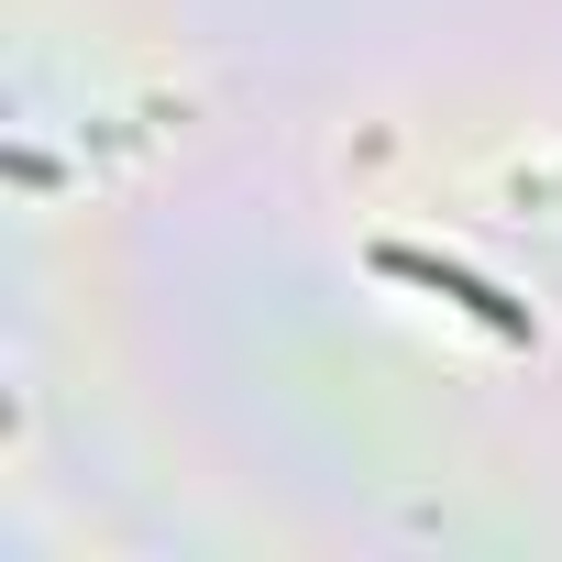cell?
I'll list each match as a JSON object with an SVG mask.
<instances>
[{"mask_svg": "<svg viewBox=\"0 0 562 562\" xmlns=\"http://www.w3.org/2000/svg\"><path fill=\"white\" fill-rule=\"evenodd\" d=\"M375 265L397 276V288H430V299H452L463 321H485V331L529 342V310H518V299H496L485 276H463V265H441V254H419V243H375Z\"/></svg>", "mask_w": 562, "mask_h": 562, "instance_id": "6da1fadb", "label": "cell"}]
</instances>
